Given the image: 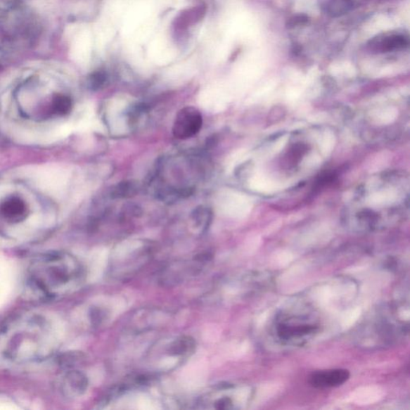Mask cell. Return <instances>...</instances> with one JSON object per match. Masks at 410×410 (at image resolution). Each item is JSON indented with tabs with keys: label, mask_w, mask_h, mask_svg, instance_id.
<instances>
[{
	"label": "cell",
	"mask_w": 410,
	"mask_h": 410,
	"mask_svg": "<svg viewBox=\"0 0 410 410\" xmlns=\"http://www.w3.org/2000/svg\"><path fill=\"white\" fill-rule=\"evenodd\" d=\"M89 380L78 371H69L63 379L62 390L68 397H78L88 390Z\"/></svg>",
	"instance_id": "11"
},
{
	"label": "cell",
	"mask_w": 410,
	"mask_h": 410,
	"mask_svg": "<svg viewBox=\"0 0 410 410\" xmlns=\"http://www.w3.org/2000/svg\"><path fill=\"white\" fill-rule=\"evenodd\" d=\"M139 184L134 181H125L120 182L114 186L111 191L113 199L130 198L139 192Z\"/></svg>",
	"instance_id": "15"
},
{
	"label": "cell",
	"mask_w": 410,
	"mask_h": 410,
	"mask_svg": "<svg viewBox=\"0 0 410 410\" xmlns=\"http://www.w3.org/2000/svg\"><path fill=\"white\" fill-rule=\"evenodd\" d=\"M31 32L26 23L0 20V49L15 47L17 41L28 40Z\"/></svg>",
	"instance_id": "10"
},
{
	"label": "cell",
	"mask_w": 410,
	"mask_h": 410,
	"mask_svg": "<svg viewBox=\"0 0 410 410\" xmlns=\"http://www.w3.org/2000/svg\"><path fill=\"white\" fill-rule=\"evenodd\" d=\"M203 124V118L198 108L188 106L182 108L177 115L173 124L172 134L177 139L186 140L198 134Z\"/></svg>",
	"instance_id": "8"
},
{
	"label": "cell",
	"mask_w": 410,
	"mask_h": 410,
	"mask_svg": "<svg viewBox=\"0 0 410 410\" xmlns=\"http://www.w3.org/2000/svg\"><path fill=\"white\" fill-rule=\"evenodd\" d=\"M72 102L70 98L60 95L55 98L53 103V111L58 115H66L71 111Z\"/></svg>",
	"instance_id": "17"
},
{
	"label": "cell",
	"mask_w": 410,
	"mask_h": 410,
	"mask_svg": "<svg viewBox=\"0 0 410 410\" xmlns=\"http://www.w3.org/2000/svg\"><path fill=\"white\" fill-rule=\"evenodd\" d=\"M107 82V75L105 72H96L91 75L89 85L92 90L96 91L102 88Z\"/></svg>",
	"instance_id": "18"
},
{
	"label": "cell",
	"mask_w": 410,
	"mask_h": 410,
	"mask_svg": "<svg viewBox=\"0 0 410 410\" xmlns=\"http://www.w3.org/2000/svg\"><path fill=\"white\" fill-rule=\"evenodd\" d=\"M205 13L206 7L205 5L196 6L191 9L184 11L176 19L175 27L179 30H184V29H187L189 26L203 19Z\"/></svg>",
	"instance_id": "13"
},
{
	"label": "cell",
	"mask_w": 410,
	"mask_h": 410,
	"mask_svg": "<svg viewBox=\"0 0 410 410\" xmlns=\"http://www.w3.org/2000/svg\"><path fill=\"white\" fill-rule=\"evenodd\" d=\"M378 50L382 53H389L395 50L405 49L409 44L408 38L403 34H392L380 39H378Z\"/></svg>",
	"instance_id": "14"
},
{
	"label": "cell",
	"mask_w": 410,
	"mask_h": 410,
	"mask_svg": "<svg viewBox=\"0 0 410 410\" xmlns=\"http://www.w3.org/2000/svg\"><path fill=\"white\" fill-rule=\"evenodd\" d=\"M316 288L297 295L281 308L270 328L274 342L285 347H302L325 331L328 321L325 303Z\"/></svg>",
	"instance_id": "1"
},
{
	"label": "cell",
	"mask_w": 410,
	"mask_h": 410,
	"mask_svg": "<svg viewBox=\"0 0 410 410\" xmlns=\"http://www.w3.org/2000/svg\"><path fill=\"white\" fill-rule=\"evenodd\" d=\"M1 212L8 221L19 222L26 217V205L20 198L13 196L4 202Z\"/></svg>",
	"instance_id": "12"
},
{
	"label": "cell",
	"mask_w": 410,
	"mask_h": 410,
	"mask_svg": "<svg viewBox=\"0 0 410 410\" xmlns=\"http://www.w3.org/2000/svg\"><path fill=\"white\" fill-rule=\"evenodd\" d=\"M152 250L146 245L115 254L110 260L108 274L115 281H126L151 262Z\"/></svg>",
	"instance_id": "6"
},
{
	"label": "cell",
	"mask_w": 410,
	"mask_h": 410,
	"mask_svg": "<svg viewBox=\"0 0 410 410\" xmlns=\"http://www.w3.org/2000/svg\"><path fill=\"white\" fill-rule=\"evenodd\" d=\"M84 269L78 260L65 252H51L34 259L29 267L28 282L38 295L59 298L82 286Z\"/></svg>",
	"instance_id": "2"
},
{
	"label": "cell",
	"mask_w": 410,
	"mask_h": 410,
	"mask_svg": "<svg viewBox=\"0 0 410 410\" xmlns=\"http://www.w3.org/2000/svg\"><path fill=\"white\" fill-rule=\"evenodd\" d=\"M196 346L195 340L186 335L164 339L150 349L148 359L155 366L169 369L188 360L194 354Z\"/></svg>",
	"instance_id": "5"
},
{
	"label": "cell",
	"mask_w": 410,
	"mask_h": 410,
	"mask_svg": "<svg viewBox=\"0 0 410 410\" xmlns=\"http://www.w3.org/2000/svg\"><path fill=\"white\" fill-rule=\"evenodd\" d=\"M409 298L380 306L369 314L357 332V340L365 348L390 347L409 333Z\"/></svg>",
	"instance_id": "3"
},
{
	"label": "cell",
	"mask_w": 410,
	"mask_h": 410,
	"mask_svg": "<svg viewBox=\"0 0 410 410\" xmlns=\"http://www.w3.org/2000/svg\"><path fill=\"white\" fill-rule=\"evenodd\" d=\"M210 254H200L192 260L172 263L163 269L160 274V282L163 285L177 284L199 274L207 262H210Z\"/></svg>",
	"instance_id": "7"
},
{
	"label": "cell",
	"mask_w": 410,
	"mask_h": 410,
	"mask_svg": "<svg viewBox=\"0 0 410 410\" xmlns=\"http://www.w3.org/2000/svg\"><path fill=\"white\" fill-rule=\"evenodd\" d=\"M193 221L195 223V227L203 233L207 227L210 226L211 221V213L209 210L204 207H196L193 213Z\"/></svg>",
	"instance_id": "16"
},
{
	"label": "cell",
	"mask_w": 410,
	"mask_h": 410,
	"mask_svg": "<svg viewBox=\"0 0 410 410\" xmlns=\"http://www.w3.org/2000/svg\"><path fill=\"white\" fill-rule=\"evenodd\" d=\"M254 390L250 385L243 383H221L212 386L198 400L199 409H244L250 405Z\"/></svg>",
	"instance_id": "4"
},
{
	"label": "cell",
	"mask_w": 410,
	"mask_h": 410,
	"mask_svg": "<svg viewBox=\"0 0 410 410\" xmlns=\"http://www.w3.org/2000/svg\"><path fill=\"white\" fill-rule=\"evenodd\" d=\"M350 372L345 369H331L316 371L311 374L309 383L316 389L337 388L347 383Z\"/></svg>",
	"instance_id": "9"
}]
</instances>
